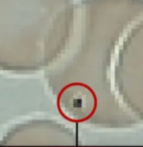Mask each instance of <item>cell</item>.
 <instances>
[{"label": "cell", "mask_w": 143, "mask_h": 147, "mask_svg": "<svg viewBox=\"0 0 143 147\" xmlns=\"http://www.w3.org/2000/svg\"><path fill=\"white\" fill-rule=\"evenodd\" d=\"M60 112L68 121L82 122L92 116L96 107V98L93 91L83 84L66 86L58 97Z\"/></svg>", "instance_id": "obj_1"}]
</instances>
